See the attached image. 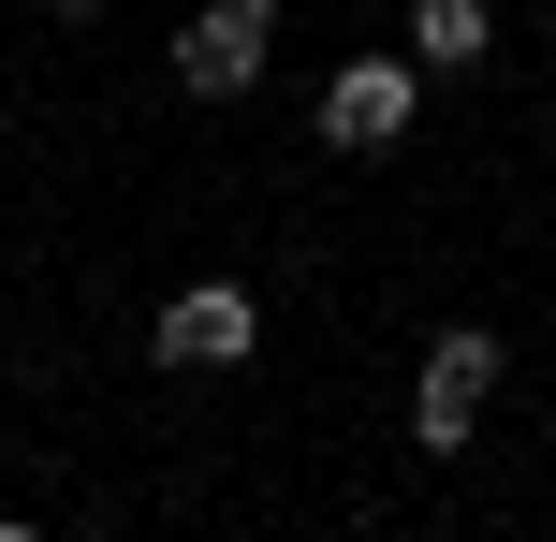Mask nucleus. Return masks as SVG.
I'll return each mask as SVG.
<instances>
[{
  "label": "nucleus",
  "mask_w": 556,
  "mask_h": 542,
  "mask_svg": "<svg viewBox=\"0 0 556 542\" xmlns=\"http://www.w3.org/2000/svg\"><path fill=\"white\" fill-rule=\"evenodd\" d=\"M483 396H498V338H483V323H454V338L425 352V381H410V440H425V455H469Z\"/></svg>",
  "instance_id": "f257e3e1"
},
{
  "label": "nucleus",
  "mask_w": 556,
  "mask_h": 542,
  "mask_svg": "<svg viewBox=\"0 0 556 542\" xmlns=\"http://www.w3.org/2000/svg\"><path fill=\"white\" fill-rule=\"evenodd\" d=\"M264 45H278V0H205V15L176 29V88H191V103H235V88L264 74Z\"/></svg>",
  "instance_id": "f03ea898"
},
{
  "label": "nucleus",
  "mask_w": 556,
  "mask_h": 542,
  "mask_svg": "<svg viewBox=\"0 0 556 542\" xmlns=\"http://www.w3.org/2000/svg\"><path fill=\"white\" fill-rule=\"evenodd\" d=\"M147 352H162V367H250V352H264V308L235 279H191L162 323H147Z\"/></svg>",
  "instance_id": "7ed1b4c3"
},
{
  "label": "nucleus",
  "mask_w": 556,
  "mask_h": 542,
  "mask_svg": "<svg viewBox=\"0 0 556 542\" xmlns=\"http://www.w3.org/2000/svg\"><path fill=\"white\" fill-rule=\"evenodd\" d=\"M410 103H425V59H337L323 147H395V133H410Z\"/></svg>",
  "instance_id": "20e7f679"
},
{
  "label": "nucleus",
  "mask_w": 556,
  "mask_h": 542,
  "mask_svg": "<svg viewBox=\"0 0 556 542\" xmlns=\"http://www.w3.org/2000/svg\"><path fill=\"white\" fill-rule=\"evenodd\" d=\"M483 29H498L483 0H410V59H425V74H454V59H483Z\"/></svg>",
  "instance_id": "39448f33"
},
{
  "label": "nucleus",
  "mask_w": 556,
  "mask_h": 542,
  "mask_svg": "<svg viewBox=\"0 0 556 542\" xmlns=\"http://www.w3.org/2000/svg\"><path fill=\"white\" fill-rule=\"evenodd\" d=\"M59 15H88V0H59Z\"/></svg>",
  "instance_id": "423d86ee"
}]
</instances>
